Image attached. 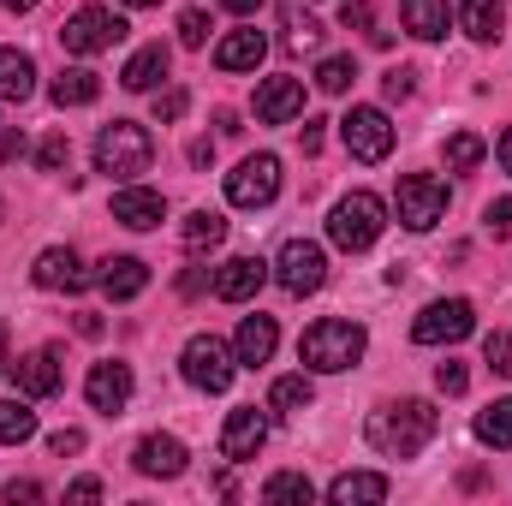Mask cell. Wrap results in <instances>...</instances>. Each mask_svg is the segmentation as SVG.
<instances>
[{
    "instance_id": "74e56055",
    "label": "cell",
    "mask_w": 512,
    "mask_h": 506,
    "mask_svg": "<svg viewBox=\"0 0 512 506\" xmlns=\"http://www.w3.org/2000/svg\"><path fill=\"white\" fill-rule=\"evenodd\" d=\"M179 42H185V48H203V42H209V12H203V6H185V12H179Z\"/></svg>"
},
{
    "instance_id": "f6af8a7d",
    "label": "cell",
    "mask_w": 512,
    "mask_h": 506,
    "mask_svg": "<svg viewBox=\"0 0 512 506\" xmlns=\"http://www.w3.org/2000/svg\"><path fill=\"white\" fill-rule=\"evenodd\" d=\"M382 90L393 96V102H399V96H411V72H405V66H393V72L382 78Z\"/></svg>"
},
{
    "instance_id": "c3c4849f",
    "label": "cell",
    "mask_w": 512,
    "mask_h": 506,
    "mask_svg": "<svg viewBox=\"0 0 512 506\" xmlns=\"http://www.w3.org/2000/svg\"><path fill=\"white\" fill-rule=\"evenodd\" d=\"M298 143H304V155H316V149H322V120H304Z\"/></svg>"
},
{
    "instance_id": "f35d334b",
    "label": "cell",
    "mask_w": 512,
    "mask_h": 506,
    "mask_svg": "<svg viewBox=\"0 0 512 506\" xmlns=\"http://www.w3.org/2000/svg\"><path fill=\"white\" fill-rule=\"evenodd\" d=\"M66 161H72V143H66V131L42 137V149H36V167H42V173H60Z\"/></svg>"
},
{
    "instance_id": "8d00e7d4",
    "label": "cell",
    "mask_w": 512,
    "mask_h": 506,
    "mask_svg": "<svg viewBox=\"0 0 512 506\" xmlns=\"http://www.w3.org/2000/svg\"><path fill=\"white\" fill-rule=\"evenodd\" d=\"M340 24H346V30H370V42L387 48V30H376V6H370V0H346V6H340Z\"/></svg>"
},
{
    "instance_id": "52a82bcc",
    "label": "cell",
    "mask_w": 512,
    "mask_h": 506,
    "mask_svg": "<svg viewBox=\"0 0 512 506\" xmlns=\"http://www.w3.org/2000/svg\"><path fill=\"white\" fill-rule=\"evenodd\" d=\"M441 215H447V185L435 173H405L399 179V221L411 233H429Z\"/></svg>"
},
{
    "instance_id": "484cf974",
    "label": "cell",
    "mask_w": 512,
    "mask_h": 506,
    "mask_svg": "<svg viewBox=\"0 0 512 506\" xmlns=\"http://www.w3.org/2000/svg\"><path fill=\"white\" fill-rule=\"evenodd\" d=\"M36 90V60L18 48H0V102H24Z\"/></svg>"
},
{
    "instance_id": "3957f363",
    "label": "cell",
    "mask_w": 512,
    "mask_h": 506,
    "mask_svg": "<svg viewBox=\"0 0 512 506\" xmlns=\"http://www.w3.org/2000/svg\"><path fill=\"white\" fill-rule=\"evenodd\" d=\"M387 227V209L376 191H352V197H340L334 203V215H328V239L340 245V251H370L376 239H382Z\"/></svg>"
},
{
    "instance_id": "2e32d148",
    "label": "cell",
    "mask_w": 512,
    "mask_h": 506,
    "mask_svg": "<svg viewBox=\"0 0 512 506\" xmlns=\"http://www.w3.org/2000/svg\"><path fill=\"white\" fill-rule=\"evenodd\" d=\"M262 280H268V268L256 262V256H233V262H221V274H215V298L221 304H245L262 292Z\"/></svg>"
},
{
    "instance_id": "11a10c76",
    "label": "cell",
    "mask_w": 512,
    "mask_h": 506,
    "mask_svg": "<svg viewBox=\"0 0 512 506\" xmlns=\"http://www.w3.org/2000/svg\"><path fill=\"white\" fill-rule=\"evenodd\" d=\"M0 6H12V12H30V6H42V0H0Z\"/></svg>"
},
{
    "instance_id": "7dc6e473",
    "label": "cell",
    "mask_w": 512,
    "mask_h": 506,
    "mask_svg": "<svg viewBox=\"0 0 512 506\" xmlns=\"http://www.w3.org/2000/svg\"><path fill=\"white\" fill-rule=\"evenodd\" d=\"M24 155V131H0V161H18Z\"/></svg>"
},
{
    "instance_id": "bcb514c9",
    "label": "cell",
    "mask_w": 512,
    "mask_h": 506,
    "mask_svg": "<svg viewBox=\"0 0 512 506\" xmlns=\"http://www.w3.org/2000/svg\"><path fill=\"white\" fill-rule=\"evenodd\" d=\"M66 501H102V483H96V477H78V483L66 489Z\"/></svg>"
},
{
    "instance_id": "d4e9b609",
    "label": "cell",
    "mask_w": 512,
    "mask_h": 506,
    "mask_svg": "<svg viewBox=\"0 0 512 506\" xmlns=\"http://www.w3.org/2000/svg\"><path fill=\"white\" fill-rule=\"evenodd\" d=\"M399 18L423 42H441L447 36V0H399Z\"/></svg>"
},
{
    "instance_id": "9c48e42d",
    "label": "cell",
    "mask_w": 512,
    "mask_h": 506,
    "mask_svg": "<svg viewBox=\"0 0 512 506\" xmlns=\"http://www.w3.org/2000/svg\"><path fill=\"white\" fill-rule=\"evenodd\" d=\"M179 370H185L191 387H203V393H227V387H233V358H227V346H221L215 334H197V340L185 346Z\"/></svg>"
},
{
    "instance_id": "ab89813d",
    "label": "cell",
    "mask_w": 512,
    "mask_h": 506,
    "mask_svg": "<svg viewBox=\"0 0 512 506\" xmlns=\"http://www.w3.org/2000/svg\"><path fill=\"white\" fill-rule=\"evenodd\" d=\"M483 352H489V370H501V376H512V328H495Z\"/></svg>"
},
{
    "instance_id": "ba28073f",
    "label": "cell",
    "mask_w": 512,
    "mask_h": 506,
    "mask_svg": "<svg viewBox=\"0 0 512 506\" xmlns=\"http://www.w3.org/2000/svg\"><path fill=\"white\" fill-rule=\"evenodd\" d=\"M477 328V310H471V298H441V304H429L417 322H411V340L417 346H453V340H465Z\"/></svg>"
},
{
    "instance_id": "60d3db41",
    "label": "cell",
    "mask_w": 512,
    "mask_h": 506,
    "mask_svg": "<svg viewBox=\"0 0 512 506\" xmlns=\"http://www.w3.org/2000/svg\"><path fill=\"white\" fill-rule=\"evenodd\" d=\"M435 387H441V393H465V387H471V370H465L459 358H447V364H435Z\"/></svg>"
},
{
    "instance_id": "83f0119b",
    "label": "cell",
    "mask_w": 512,
    "mask_h": 506,
    "mask_svg": "<svg viewBox=\"0 0 512 506\" xmlns=\"http://www.w3.org/2000/svg\"><path fill=\"white\" fill-rule=\"evenodd\" d=\"M459 24H465V36H477V42H501V24H507V0H465Z\"/></svg>"
},
{
    "instance_id": "b9f144b4",
    "label": "cell",
    "mask_w": 512,
    "mask_h": 506,
    "mask_svg": "<svg viewBox=\"0 0 512 506\" xmlns=\"http://www.w3.org/2000/svg\"><path fill=\"white\" fill-rule=\"evenodd\" d=\"M185 108H191V96H185V90H167V96H155V120H161V126L185 120Z\"/></svg>"
},
{
    "instance_id": "9a60e30c",
    "label": "cell",
    "mask_w": 512,
    "mask_h": 506,
    "mask_svg": "<svg viewBox=\"0 0 512 506\" xmlns=\"http://www.w3.org/2000/svg\"><path fill=\"white\" fill-rule=\"evenodd\" d=\"M84 393H90V405L102 411V417H120L131 399V370L126 364H96L90 381H84Z\"/></svg>"
},
{
    "instance_id": "ee69618b",
    "label": "cell",
    "mask_w": 512,
    "mask_h": 506,
    "mask_svg": "<svg viewBox=\"0 0 512 506\" xmlns=\"http://www.w3.org/2000/svg\"><path fill=\"white\" fill-rule=\"evenodd\" d=\"M48 447H54L60 459H66V453H84V435H78V429H60V435H48Z\"/></svg>"
},
{
    "instance_id": "e0dca14e",
    "label": "cell",
    "mask_w": 512,
    "mask_h": 506,
    "mask_svg": "<svg viewBox=\"0 0 512 506\" xmlns=\"http://www.w3.org/2000/svg\"><path fill=\"white\" fill-rule=\"evenodd\" d=\"M30 274H36V286H48V292H84V286H90V274L78 268V256L60 251V245L36 256V268H30Z\"/></svg>"
},
{
    "instance_id": "816d5d0a",
    "label": "cell",
    "mask_w": 512,
    "mask_h": 506,
    "mask_svg": "<svg viewBox=\"0 0 512 506\" xmlns=\"http://www.w3.org/2000/svg\"><path fill=\"white\" fill-rule=\"evenodd\" d=\"M179 292H185V298H197V292H203V268H191V274H179Z\"/></svg>"
},
{
    "instance_id": "e575fe53",
    "label": "cell",
    "mask_w": 512,
    "mask_h": 506,
    "mask_svg": "<svg viewBox=\"0 0 512 506\" xmlns=\"http://www.w3.org/2000/svg\"><path fill=\"white\" fill-rule=\"evenodd\" d=\"M483 149H489V143H483L477 131H459V137H447V167H453V173H471V167L483 161Z\"/></svg>"
},
{
    "instance_id": "44dd1931",
    "label": "cell",
    "mask_w": 512,
    "mask_h": 506,
    "mask_svg": "<svg viewBox=\"0 0 512 506\" xmlns=\"http://www.w3.org/2000/svg\"><path fill=\"white\" fill-rule=\"evenodd\" d=\"M18 387H24L30 399H54V393H60V352H54V346L30 352V358L18 364Z\"/></svg>"
},
{
    "instance_id": "ac0fdd59",
    "label": "cell",
    "mask_w": 512,
    "mask_h": 506,
    "mask_svg": "<svg viewBox=\"0 0 512 506\" xmlns=\"http://www.w3.org/2000/svg\"><path fill=\"white\" fill-rule=\"evenodd\" d=\"M131 465H137L143 477H179V471H185V447H179L173 435H143L137 453H131Z\"/></svg>"
},
{
    "instance_id": "ffe728a7",
    "label": "cell",
    "mask_w": 512,
    "mask_h": 506,
    "mask_svg": "<svg viewBox=\"0 0 512 506\" xmlns=\"http://www.w3.org/2000/svg\"><path fill=\"white\" fill-rule=\"evenodd\" d=\"M262 54H268L262 30H233V36H221L215 66H221V72H256V66H262Z\"/></svg>"
},
{
    "instance_id": "680465c9",
    "label": "cell",
    "mask_w": 512,
    "mask_h": 506,
    "mask_svg": "<svg viewBox=\"0 0 512 506\" xmlns=\"http://www.w3.org/2000/svg\"><path fill=\"white\" fill-rule=\"evenodd\" d=\"M0 215H6V203H0Z\"/></svg>"
},
{
    "instance_id": "d6986e66",
    "label": "cell",
    "mask_w": 512,
    "mask_h": 506,
    "mask_svg": "<svg viewBox=\"0 0 512 506\" xmlns=\"http://www.w3.org/2000/svg\"><path fill=\"white\" fill-rule=\"evenodd\" d=\"M274 346H280V328H274V316H245L239 322V364L245 370H256V364H268L274 358Z\"/></svg>"
},
{
    "instance_id": "30bf717a",
    "label": "cell",
    "mask_w": 512,
    "mask_h": 506,
    "mask_svg": "<svg viewBox=\"0 0 512 506\" xmlns=\"http://www.w3.org/2000/svg\"><path fill=\"white\" fill-rule=\"evenodd\" d=\"M227 197L239 209H268L280 197V161L274 155H245L239 173H227Z\"/></svg>"
},
{
    "instance_id": "d590c367",
    "label": "cell",
    "mask_w": 512,
    "mask_h": 506,
    "mask_svg": "<svg viewBox=\"0 0 512 506\" xmlns=\"http://www.w3.org/2000/svg\"><path fill=\"white\" fill-rule=\"evenodd\" d=\"M310 495H316V483L298 477V471H280V477L262 483V501H310Z\"/></svg>"
},
{
    "instance_id": "8992f818",
    "label": "cell",
    "mask_w": 512,
    "mask_h": 506,
    "mask_svg": "<svg viewBox=\"0 0 512 506\" xmlns=\"http://www.w3.org/2000/svg\"><path fill=\"white\" fill-rule=\"evenodd\" d=\"M340 137H346V155L364 161V167H376V161L393 155V120H387L382 108H352L340 120Z\"/></svg>"
},
{
    "instance_id": "db71d44e",
    "label": "cell",
    "mask_w": 512,
    "mask_h": 506,
    "mask_svg": "<svg viewBox=\"0 0 512 506\" xmlns=\"http://www.w3.org/2000/svg\"><path fill=\"white\" fill-rule=\"evenodd\" d=\"M501 167H507V173H512V131H507V137H501Z\"/></svg>"
},
{
    "instance_id": "f5cc1de1",
    "label": "cell",
    "mask_w": 512,
    "mask_h": 506,
    "mask_svg": "<svg viewBox=\"0 0 512 506\" xmlns=\"http://www.w3.org/2000/svg\"><path fill=\"white\" fill-rule=\"evenodd\" d=\"M227 12H239V18H251V12H262V0H221Z\"/></svg>"
},
{
    "instance_id": "277c9868",
    "label": "cell",
    "mask_w": 512,
    "mask_h": 506,
    "mask_svg": "<svg viewBox=\"0 0 512 506\" xmlns=\"http://www.w3.org/2000/svg\"><path fill=\"white\" fill-rule=\"evenodd\" d=\"M149 161H155V143H149L143 126H131V120L102 126V137H96V167L108 179H137V173H149Z\"/></svg>"
},
{
    "instance_id": "cb8c5ba5",
    "label": "cell",
    "mask_w": 512,
    "mask_h": 506,
    "mask_svg": "<svg viewBox=\"0 0 512 506\" xmlns=\"http://www.w3.org/2000/svg\"><path fill=\"white\" fill-rule=\"evenodd\" d=\"M54 108H90L96 96H102V72H90V66H72V72H60L54 78Z\"/></svg>"
},
{
    "instance_id": "5b68a950",
    "label": "cell",
    "mask_w": 512,
    "mask_h": 506,
    "mask_svg": "<svg viewBox=\"0 0 512 506\" xmlns=\"http://www.w3.org/2000/svg\"><path fill=\"white\" fill-rule=\"evenodd\" d=\"M114 42H126V18L108 12V6H78V12L60 24V48H66V54H102V48H114Z\"/></svg>"
},
{
    "instance_id": "4fadbf2b",
    "label": "cell",
    "mask_w": 512,
    "mask_h": 506,
    "mask_svg": "<svg viewBox=\"0 0 512 506\" xmlns=\"http://www.w3.org/2000/svg\"><path fill=\"white\" fill-rule=\"evenodd\" d=\"M251 108H256L262 126H286V120L304 114V84H298V78H262L256 96H251Z\"/></svg>"
},
{
    "instance_id": "8fae6325",
    "label": "cell",
    "mask_w": 512,
    "mask_h": 506,
    "mask_svg": "<svg viewBox=\"0 0 512 506\" xmlns=\"http://www.w3.org/2000/svg\"><path fill=\"white\" fill-rule=\"evenodd\" d=\"M274 274H280V286H286L292 298H304V292H322V280H328V256H322V245H310V239H286Z\"/></svg>"
},
{
    "instance_id": "f546056e",
    "label": "cell",
    "mask_w": 512,
    "mask_h": 506,
    "mask_svg": "<svg viewBox=\"0 0 512 506\" xmlns=\"http://www.w3.org/2000/svg\"><path fill=\"white\" fill-rule=\"evenodd\" d=\"M221 239H227V221H221L215 209H197V215L185 221V251L191 256H209Z\"/></svg>"
},
{
    "instance_id": "d6a6232c",
    "label": "cell",
    "mask_w": 512,
    "mask_h": 506,
    "mask_svg": "<svg viewBox=\"0 0 512 506\" xmlns=\"http://www.w3.org/2000/svg\"><path fill=\"white\" fill-rule=\"evenodd\" d=\"M352 78H358V60H352V54H328V60L316 66V90H322V96H346Z\"/></svg>"
},
{
    "instance_id": "4316f807",
    "label": "cell",
    "mask_w": 512,
    "mask_h": 506,
    "mask_svg": "<svg viewBox=\"0 0 512 506\" xmlns=\"http://www.w3.org/2000/svg\"><path fill=\"white\" fill-rule=\"evenodd\" d=\"M161 78H167V48H161V42L137 48V54L126 60V72H120V84H126V90H155Z\"/></svg>"
},
{
    "instance_id": "836d02e7",
    "label": "cell",
    "mask_w": 512,
    "mask_h": 506,
    "mask_svg": "<svg viewBox=\"0 0 512 506\" xmlns=\"http://www.w3.org/2000/svg\"><path fill=\"white\" fill-rule=\"evenodd\" d=\"M36 435V411L30 405H18V399H0V441H30Z\"/></svg>"
},
{
    "instance_id": "6f0895ef",
    "label": "cell",
    "mask_w": 512,
    "mask_h": 506,
    "mask_svg": "<svg viewBox=\"0 0 512 506\" xmlns=\"http://www.w3.org/2000/svg\"><path fill=\"white\" fill-rule=\"evenodd\" d=\"M120 6H161V0H120Z\"/></svg>"
},
{
    "instance_id": "7402d4cb",
    "label": "cell",
    "mask_w": 512,
    "mask_h": 506,
    "mask_svg": "<svg viewBox=\"0 0 512 506\" xmlns=\"http://www.w3.org/2000/svg\"><path fill=\"white\" fill-rule=\"evenodd\" d=\"M96 280H102L108 298H137V292L149 286V262H137V256H108Z\"/></svg>"
},
{
    "instance_id": "1f68e13d",
    "label": "cell",
    "mask_w": 512,
    "mask_h": 506,
    "mask_svg": "<svg viewBox=\"0 0 512 506\" xmlns=\"http://www.w3.org/2000/svg\"><path fill=\"white\" fill-rule=\"evenodd\" d=\"M310 399H316V393H310V376H280L268 387V411H280V417H298Z\"/></svg>"
},
{
    "instance_id": "5bb4252c",
    "label": "cell",
    "mask_w": 512,
    "mask_h": 506,
    "mask_svg": "<svg viewBox=\"0 0 512 506\" xmlns=\"http://www.w3.org/2000/svg\"><path fill=\"white\" fill-rule=\"evenodd\" d=\"M114 221L131 227V233H149V227L167 221V197L161 191H143V185H126V191H114Z\"/></svg>"
},
{
    "instance_id": "603a6c76",
    "label": "cell",
    "mask_w": 512,
    "mask_h": 506,
    "mask_svg": "<svg viewBox=\"0 0 512 506\" xmlns=\"http://www.w3.org/2000/svg\"><path fill=\"white\" fill-rule=\"evenodd\" d=\"M393 495V483L376 477V471H340L334 483H328V501L334 506H352V501H387Z\"/></svg>"
},
{
    "instance_id": "7c38bea8",
    "label": "cell",
    "mask_w": 512,
    "mask_h": 506,
    "mask_svg": "<svg viewBox=\"0 0 512 506\" xmlns=\"http://www.w3.org/2000/svg\"><path fill=\"white\" fill-rule=\"evenodd\" d=\"M262 441H268V417H262L256 405L227 411V429H221V459L245 465V459H256V453H262Z\"/></svg>"
},
{
    "instance_id": "6da1fadb",
    "label": "cell",
    "mask_w": 512,
    "mask_h": 506,
    "mask_svg": "<svg viewBox=\"0 0 512 506\" xmlns=\"http://www.w3.org/2000/svg\"><path fill=\"white\" fill-rule=\"evenodd\" d=\"M435 429H441V411H435L429 399H399V405H382V411H370V423H364L370 447L387 453V459H417V453L435 441Z\"/></svg>"
},
{
    "instance_id": "4dcf8cb0",
    "label": "cell",
    "mask_w": 512,
    "mask_h": 506,
    "mask_svg": "<svg viewBox=\"0 0 512 506\" xmlns=\"http://www.w3.org/2000/svg\"><path fill=\"white\" fill-rule=\"evenodd\" d=\"M477 441L483 447H512V399H495L477 411Z\"/></svg>"
},
{
    "instance_id": "681fc988",
    "label": "cell",
    "mask_w": 512,
    "mask_h": 506,
    "mask_svg": "<svg viewBox=\"0 0 512 506\" xmlns=\"http://www.w3.org/2000/svg\"><path fill=\"white\" fill-rule=\"evenodd\" d=\"M6 501H42V483H6Z\"/></svg>"
},
{
    "instance_id": "f907efd6",
    "label": "cell",
    "mask_w": 512,
    "mask_h": 506,
    "mask_svg": "<svg viewBox=\"0 0 512 506\" xmlns=\"http://www.w3.org/2000/svg\"><path fill=\"white\" fill-rule=\"evenodd\" d=\"M209 161H215V143H209V137H197V143H191V167H209Z\"/></svg>"
},
{
    "instance_id": "7a4b0ae2",
    "label": "cell",
    "mask_w": 512,
    "mask_h": 506,
    "mask_svg": "<svg viewBox=\"0 0 512 506\" xmlns=\"http://www.w3.org/2000/svg\"><path fill=\"white\" fill-rule=\"evenodd\" d=\"M298 358H304V370H316V376H340V370H352V364L364 358V328L346 322V316H322V322L304 328Z\"/></svg>"
},
{
    "instance_id": "f1b7e54d",
    "label": "cell",
    "mask_w": 512,
    "mask_h": 506,
    "mask_svg": "<svg viewBox=\"0 0 512 506\" xmlns=\"http://www.w3.org/2000/svg\"><path fill=\"white\" fill-rule=\"evenodd\" d=\"M280 30H286L280 42H286L292 54H316V48H322V24H316L310 12H298V6H286V12H280Z\"/></svg>"
},
{
    "instance_id": "7bdbcfd3",
    "label": "cell",
    "mask_w": 512,
    "mask_h": 506,
    "mask_svg": "<svg viewBox=\"0 0 512 506\" xmlns=\"http://www.w3.org/2000/svg\"><path fill=\"white\" fill-rule=\"evenodd\" d=\"M483 227H489L495 239H507V233H512V197H501V203H489V209H483Z\"/></svg>"
},
{
    "instance_id": "9f6ffc18",
    "label": "cell",
    "mask_w": 512,
    "mask_h": 506,
    "mask_svg": "<svg viewBox=\"0 0 512 506\" xmlns=\"http://www.w3.org/2000/svg\"><path fill=\"white\" fill-rule=\"evenodd\" d=\"M12 370V358H6V328H0V376Z\"/></svg>"
}]
</instances>
